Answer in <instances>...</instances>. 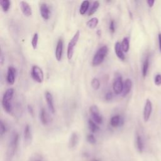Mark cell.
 <instances>
[{"label": "cell", "mask_w": 161, "mask_h": 161, "mask_svg": "<svg viewBox=\"0 0 161 161\" xmlns=\"http://www.w3.org/2000/svg\"><path fill=\"white\" fill-rule=\"evenodd\" d=\"M1 7L4 12H7L11 6V1L9 0H2L0 1Z\"/></svg>", "instance_id": "obj_27"}, {"label": "cell", "mask_w": 161, "mask_h": 161, "mask_svg": "<svg viewBox=\"0 0 161 161\" xmlns=\"http://www.w3.org/2000/svg\"><path fill=\"white\" fill-rule=\"evenodd\" d=\"M28 110L31 115H33V109L31 105H28Z\"/></svg>", "instance_id": "obj_37"}, {"label": "cell", "mask_w": 161, "mask_h": 161, "mask_svg": "<svg viewBox=\"0 0 161 161\" xmlns=\"http://www.w3.org/2000/svg\"><path fill=\"white\" fill-rule=\"evenodd\" d=\"M18 142H19V135L17 132L14 131L11 135L10 139L9 140L8 145L6 153H7V158L8 160L11 159L14 157L18 149Z\"/></svg>", "instance_id": "obj_1"}, {"label": "cell", "mask_w": 161, "mask_h": 161, "mask_svg": "<svg viewBox=\"0 0 161 161\" xmlns=\"http://www.w3.org/2000/svg\"><path fill=\"white\" fill-rule=\"evenodd\" d=\"M2 106L5 112L7 113H10L12 111V105L11 102H6V101H1Z\"/></svg>", "instance_id": "obj_28"}, {"label": "cell", "mask_w": 161, "mask_h": 161, "mask_svg": "<svg viewBox=\"0 0 161 161\" xmlns=\"http://www.w3.org/2000/svg\"><path fill=\"white\" fill-rule=\"evenodd\" d=\"M40 120L42 125H48L51 121V118L46 109L42 108L40 111Z\"/></svg>", "instance_id": "obj_12"}, {"label": "cell", "mask_w": 161, "mask_h": 161, "mask_svg": "<svg viewBox=\"0 0 161 161\" xmlns=\"http://www.w3.org/2000/svg\"><path fill=\"white\" fill-rule=\"evenodd\" d=\"M135 143H136V147L137 150L140 153H142L143 150V142L142 136L139 134H137L136 136Z\"/></svg>", "instance_id": "obj_20"}, {"label": "cell", "mask_w": 161, "mask_h": 161, "mask_svg": "<svg viewBox=\"0 0 161 161\" xmlns=\"http://www.w3.org/2000/svg\"><path fill=\"white\" fill-rule=\"evenodd\" d=\"M147 3L148 6L150 8H152V7H153V5H154L155 1H154V0H148V1H147Z\"/></svg>", "instance_id": "obj_36"}, {"label": "cell", "mask_w": 161, "mask_h": 161, "mask_svg": "<svg viewBox=\"0 0 161 161\" xmlns=\"http://www.w3.org/2000/svg\"><path fill=\"white\" fill-rule=\"evenodd\" d=\"M87 140L90 143H95L96 140L92 134H89L87 136Z\"/></svg>", "instance_id": "obj_34"}, {"label": "cell", "mask_w": 161, "mask_h": 161, "mask_svg": "<svg viewBox=\"0 0 161 161\" xmlns=\"http://www.w3.org/2000/svg\"><path fill=\"white\" fill-rule=\"evenodd\" d=\"M80 36V31L77 30V31L75 33L72 38L69 41L68 45H67V57L69 60H70L72 58L74 53V48L77 45V43L79 40Z\"/></svg>", "instance_id": "obj_3"}, {"label": "cell", "mask_w": 161, "mask_h": 161, "mask_svg": "<svg viewBox=\"0 0 161 161\" xmlns=\"http://www.w3.org/2000/svg\"><path fill=\"white\" fill-rule=\"evenodd\" d=\"M63 48H64V41L62 38H60L57 43L55 51V58L57 61H60L62 60V54H63Z\"/></svg>", "instance_id": "obj_8"}, {"label": "cell", "mask_w": 161, "mask_h": 161, "mask_svg": "<svg viewBox=\"0 0 161 161\" xmlns=\"http://www.w3.org/2000/svg\"><path fill=\"white\" fill-rule=\"evenodd\" d=\"M38 34L37 33H35L33 35V37L31 38V46L34 50L36 49L38 46Z\"/></svg>", "instance_id": "obj_29"}, {"label": "cell", "mask_w": 161, "mask_h": 161, "mask_svg": "<svg viewBox=\"0 0 161 161\" xmlns=\"http://www.w3.org/2000/svg\"><path fill=\"white\" fill-rule=\"evenodd\" d=\"M31 161H43V160L40 157H36L34 158H33Z\"/></svg>", "instance_id": "obj_39"}, {"label": "cell", "mask_w": 161, "mask_h": 161, "mask_svg": "<svg viewBox=\"0 0 161 161\" xmlns=\"http://www.w3.org/2000/svg\"><path fill=\"white\" fill-rule=\"evenodd\" d=\"M79 134L77 132L72 133L70 137L69 142V146L70 147H74L77 144V143L79 142Z\"/></svg>", "instance_id": "obj_19"}, {"label": "cell", "mask_w": 161, "mask_h": 161, "mask_svg": "<svg viewBox=\"0 0 161 161\" xmlns=\"http://www.w3.org/2000/svg\"><path fill=\"white\" fill-rule=\"evenodd\" d=\"M108 53V47L106 45H103L97 49L92 60V65L97 66L103 63Z\"/></svg>", "instance_id": "obj_2"}, {"label": "cell", "mask_w": 161, "mask_h": 161, "mask_svg": "<svg viewBox=\"0 0 161 161\" xmlns=\"http://www.w3.org/2000/svg\"><path fill=\"white\" fill-rule=\"evenodd\" d=\"M123 118L119 114H116L113 116L110 119V125L113 128H117L121 126L123 124Z\"/></svg>", "instance_id": "obj_14"}, {"label": "cell", "mask_w": 161, "mask_h": 161, "mask_svg": "<svg viewBox=\"0 0 161 161\" xmlns=\"http://www.w3.org/2000/svg\"><path fill=\"white\" fill-rule=\"evenodd\" d=\"M99 23V19L97 17H93L86 22L87 26L90 29H94Z\"/></svg>", "instance_id": "obj_23"}, {"label": "cell", "mask_w": 161, "mask_h": 161, "mask_svg": "<svg viewBox=\"0 0 161 161\" xmlns=\"http://www.w3.org/2000/svg\"><path fill=\"white\" fill-rule=\"evenodd\" d=\"M45 97L46 99V102L49 111L50 113L52 114L55 113V106H54V103H53V96L51 92L49 91H46L45 92Z\"/></svg>", "instance_id": "obj_11"}, {"label": "cell", "mask_w": 161, "mask_h": 161, "mask_svg": "<svg viewBox=\"0 0 161 161\" xmlns=\"http://www.w3.org/2000/svg\"><path fill=\"white\" fill-rule=\"evenodd\" d=\"M154 82L157 86L161 85V75L160 74H157L155 75L154 78Z\"/></svg>", "instance_id": "obj_33"}, {"label": "cell", "mask_w": 161, "mask_h": 161, "mask_svg": "<svg viewBox=\"0 0 161 161\" xmlns=\"http://www.w3.org/2000/svg\"><path fill=\"white\" fill-rule=\"evenodd\" d=\"M132 87V81L130 79H126L123 82V87L122 91V96L123 97L126 96L130 92Z\"/></svg>", "instance_id": "obj_17"}, {"label": "cell", "mask_w": 161, "mask_h": 161, "mask_svg": "<svg viewBox=\"0 0 161 161\" xmlns=\"http://www.w3.org/2000/svg\"><path fill=\"white\" fill-rule=\"evenodd\" d=\"M91 161H99V160H97V159H93V160H92Z\"/></svg>", "instance_id": "obj_42"}, {"label": "cell", "mask_w": 161, "mask_h": 161, "mask_svg": "<svg viewBox=\"0 0 161 161\" xmlns=\"http://www.w3.org/2000/svg\"><path fill=\"white\" fill-rule=\"evenodd\" d=\"M113 97V93H112L111 92H110V91L106 92V94H105V96H104L105 99H106V101H108L112 100Z\"/></svg>", "instance_id": "obj_35"}, {"label": "cell", "mask_w": 161, "mask_h": 161, "mask_svg": "<svg viewBox=\"0 0 161 161\" xmlns=\"http://www.w3.org/2000/svg\"><path fill=\"white\" fill-rule=\"evenodd\" d=\"M19 6H20L21 12L25 16L29 17L32 14L31 8L26 1H20Z\"/></svg>", "instance_id": "obj_13"}, {"label": "cell", "mask_w": 161, "mask_h": 161, "mask_svg": "<svg viewBox=\"0 0 161 161\" xmlns=\"http://www.w3.org/2000/svg\"><path fill=\"white\" fill-rule=\"evenodd\" d=\"M152 111V102L149 99H147L146 100L144 109H143V119L145 122L148 121L150 119L151 113Z\"/></svg>", "instance_id": "obj_7"}, {"label": "cell", "mask_w": 161, "mask_h": 161, "mask_svg": "<svg viewBox=\"0 0 161 161\" xmlns=\"http://www.w3.org/2000/svg\"><path fill=\"white\" fill-rule=\"evenodd\" d=\"M122 49L124 52H128L130 48V40L128 37H125L121 43Z\"/></svg>", "instance_id": "obj_25"}, {"label": "cell", "mask_w": 161, "mask_h": 161, "mask_svg": "<svg viewBox=\"0 0 161 161\" xmlns=\"http://www.w3.org/2000/svg\"><path fill=\"white\" fill-rule=\"evenodd\" d=\"M31 76L32 79L38 82L42 83L44 80V74L42 69L38 65H33L31 69Z\"/></svg>", "instance_id": "obj_4"}, {"label": "cell", "mask_w": 161, "mask_h": 161, "mask_svg": "<svg viewBox=\"0 0 161 161\" xmlns=\"http://www.w3.org/2000/svg\"><path fill=\"white\" fill-rule=\"evenodd\" d=\"M1 64H3V60H4V58H3V54L1 53Z\"/></svg>", "instance_id": "obj_41"}, {"label": "cell", "mask_w": 161, "mask_h": 161, "mask_svg": "<svg viewBox=\"0 0 161 161\" xmlns=\"http://www.w3.org/2000/svg\"><path fill=\"white\" fill-rule=\"evenodd\" d=\"M96 33H97V35L99 37L101 36V31L100 30H97Z\"/></svg>", "instance_id": "obj_40"}, {"label": "cell", "mask_w": 161, "mask_h": 161, "mask_svg": "<svg viewBox=\"0 0 161 161\" xmlns=\"http://www.w3.org/2000/svg\"><path fill=\"white\" fill-rule=\"evenodd\" d=\"M6 131V128L5 124L1 120V123H0V133H1V135L3 136L5 133Z\"/></svg>", "instance_id": "obj_32"}, {"label": "cell", "mask_w": 161, "mask_h": 161, "mask_svg": "<svg viewBox=\"0 0 161 161\" xmlns=\"http://www.w3.org/2000/svg\"><path fill=\"white\" fill-rule=\"evenodd\" d=\"M158 43H159V49L161 52V33H159L158 35Z\"/></svg>", "instance_id": "obj_38"}, {"label": "cell", "mask_w": 161, "mask_h": 161, "mask_svg": "<svg viewBox=\"0 0 161 161\" xmlns=\"http://www.w3.org/2000/svg\"><path fill=\"white\" fill-rule=\"evenodd\" d=\"M88 127L92 133H96L99 130V126L92 119H88Z\"/></svg>", "instance_id": "obj_21"}, {"label": "cell", "mask_w": 161, "mask_h": 161, "mask_svg": "<svg viewBox=\"0 0 161 161\" xmlns=\"http://www.w3.org/2000/svg\"><path fill=\"white\" fill-rule=\"evenodd\" d=\"M91 86L94 90H97L100 87L99 80L96 77L93 78L91 80Z\"/></svg>", "instance_id": "obj_30"}, {"label": "cell", "mask_w": 161, "mask_h": 161, "mask_svg": "<svg viewBox=\"0 0 161 161\" xmlns=\"http://www.w3.org/2000/svg\"><path fill=\"white\" fill-rule=\"evenodd\" d=\"M16 70L13 66H9L8 68L7 75H6V81L9 85L14 84L16 79Z\"/></svg>", "instance_id": "obj_9"}, {"label": "cell", "mask_w": 161, "mask_h": 161, "mask_svg": "<svg viewBox=\"0 0 161 161\" xmlns=\"http://www.w3.org/2000/svg\"><path fill=\"white\" fill-rule=\"evenodd\" d=\"M23 137L25 142L27 144H29L32 139V131L31 126L28 124H26L24 128L23 131Z\"/></svg>", "instance_id": "obj_15"}, {"label": "cell", "mask_w": 161, "mask_h": 161, "mask_svg": "<svg viewBox=\"0 0 161 161\" xmlns=\"http://www.w3.org/2000/svg\"><path fill=\"white\" fill-rule=\"evenodd\" d=\"M89 113L92 117V119L94 122H96L97 125H101L103 123V118L96 105H92L89 107Z\"/></svg>", "instance_id": "obj_5"}, {"label": "cell", "mask_w": 161, "mask_h": 161, "mask_svg": "<svg viewBox=\"0 0 161 161\" xmlns=\"http://www.w3.org/2000/svg\"><path fill=\"white\" fill-rule=\"evenodd\" d=\"M40 13L42 18L45 20H47L50 18V8L47 4L43 3L40 5Z\"/></svg>", "instance_id": "obj_10"}, {"label": "cell", "mask_w": 161, "mask_h": 161, "mask_svg": "<svg viewBox=\"0 0 161 161\" xmlns=\"http://www.w3.org/2000/svg\"><path fill=\"white\" fill-rule=\"evenodd\" d=\"M99 7V2L98 1H94L88 11V13H87L88 16L92 15L97 11Z\"/></svg>", "instance_id": "obj_24"}, {"label": "cell", "mask_w": 161, "mask_h": 161, "mask_svg": "<svg viewBox=\"0 0 161 161\" xmlns=\"http://www.w3.org/2000/svg\"><path fill=\"white\" fill-rule=\"evenodd\" d=\"M89 4H90V2L89 1H83L80 4V8H79V13L81 15H84L86 14V13L87 12V11L89 9ZM89 11V10H88Z\"/></svg>", "instance_id": "obj_22"}, {"label": "cell", "mask_w": 161, "mask_h": 161, "mask_svg": "<svg viewBox=\"0 0 161 161\" xmlns=\"http://www.w3.org/2000/svg\"><path fill=\"white\" fill-rule=\"evenodd\" d=\"M114 52L117 56V57L121 60L123 61L125 59V55L124 54V52L122 49L121 43L117 42L114 44Z\"/></svg>", "instance_id": "obj_16"}, {"label": "cell", "mask_w": 161, "mask_h": 161, "mask_svg": "<svg viewBox=\"0 0 161 161\" xmlns=\"http://www.w3.org/2000/svg\"><path fill=\"white\" fill-rule=\"evenodd\" d=\"M148 67H149V60H148V58L147 57L143 61V63L142 65V74L143 77H145L147 74Z\"/></svg>", "instance_id": "obj_26"}, {"label": "cell", "mask_w": 161, "mask_h": 161, "mask_svg": "<svg viewBox=\"0 0 161 161\" xmlns=\"http://www.w3.org/2000/svg\"><path fill=\"white\" fill-rule=\"evenodd\" d=\"M123 87V82L122 80V77L121 75H118L115 77L113 84V89L116 94H120L122 93Z\"/></svg>", "instance_id": "obj_6"}, {"label": "cell", "mask_w": 161, "mask_h": 161, "mask_svg": "<svg viewBox=\"0 0 161 161\" xmlns=\"http://www.w3.org/2000/svg\"><path fill=\"white\" fill-rule=\"evenodd\" d=\"M109 30L111 33H114L116 31L115 21L113 19H111L109 24Z\"/></svg>", "instance_id": "obj_31"}, {"label": "cell", "mask_w": 161, "mask_h": 161, "mask_svg": "<svg viewBox=\"0 0 161 161\" xmlns=\"http://www.w3.org/2000/svg\"><path fill=\"white\" fill-rule=\"evenodd\" d=\"M14 90L13 88H8L3 94L2 101H6V102H11L13 95H14Z\"/></svg>", "instance_id": "obj_18"}]
</instances>
